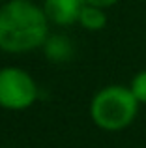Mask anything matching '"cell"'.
<instances>
[{
	"instance_id": "6da1fadb",
	"label": "cell",
	"mask_w": 146,
	"mask_h": 148,
	"mask_svg": "<svg viewBox=\"0 0 146 148\" xmlns=\"http://www.w3.org/2000/svg\"><path fill=\"white\" fill-rule=\"evenodd\" d=\"M47 15L30 0H11L0 8V49L28 53L47 40Z\"/></svg>"
},
{
	"instance_id": "7a4b0ae2",
	"label": "cell",
	"mask_w": 146,
	"mask_h": 148,
	"mask_svg": "<svg viewBox=\"0 0 146 148\" xmlns=\"http://www.w3.org/2000/svg\"><path fill=\"white\" fill-rule=\"evenodd\" d=\"M137 105L139 101L133 96L131 88L107 86L96 94L90 112L99 127L116 131L133 122L137 114Z\"/></svg>"
},
{
	"instance_id": "3957f363",
	"label": "cell",
	"mask_w": 146,
	"mask_h": 148,
	"mask_svg": "<svg viewBox=\"0 0 146 148\" xmlns=\"http://www.w3.org/2000/svg\"><path fill=\"white\" fill-rule=\"evenodd\" d=\"M38 96L36 83L19 68L0 69V105L11 111H21L34 103Z\"/></svg>"
},
{
	"instance_id": "277c9868",
	"label": "cell",
	"mask_w": 146,
	"mask_h": 148,
	"mask_svg": "<svg viewBox=\"0 0 146 148\" xmlns=\"http://www.w3.org/2000/svg\"><path fill=\"white\" fill-rule=\"evenodd\" d=\"M84 4H86L84 0H45L43 11L49 21L64 26L79 21L81 10Z\"/></svg>"
},
{
	"instance_id": "5b68a950",
	"label": "cell",
	"mask_w": 146,
	"mask_h": 148,
	"mask_svg": "<svg viewBox=\"0 0 146 148\" xmlns=\"http://www.w3.org/2000/svg\"><path fill=\"white\" fill-rule=\"evenodd\" d=\"M45 54L53 62H66L71 56V43L64 36H51L45 40Z\"/></svg>"
},
{
	"instance_id": "8992f818",
	"label": "cell",
	"mask_w": 146,
	"mask_h": 148,
	"mask_svg": "<svg viewBox=\"0 0 146 148\" xmlns=\"http://www.w3.org/2000/svg\"><path fill=\"white\" fill-rule=\"evenodd\" d=\"M79 23L88 30H99V28L105 26L107 17L103 13V8L84 4L83 10H81V15H79Z\"/></svg>"
},
{
	"instance_id": "52a82bcc",
	"label": "cell",
	"mask_w": 146,
	"mask_h": 148,
	"mask_svg": "<svg viewBox=\"0 0 146 148\" xmlns=\"http://www.w3.org/2000/svg\"><path fill=\"white\" fill-rule=\"evenodd\" d=\"M131 92L139 103H146V69L135 75L131 83Z\"/></svg>"
},
{
	"instance_id": "ba28073f",
	"label": "cell",
	"mask_w": 146,
	"mask_h": 148,
	"mask_svg": "<svg viewBox=\"0 0 146 148\" xmlns=\"http://www.w3.org/2000/svg\"><path fill=\"white\" fill-rule=\"evenodd\" d=\"M84 2L90 4V6H98V8H109L114 2H118V0H84Z\"/></svg>"
}]
</instances>
